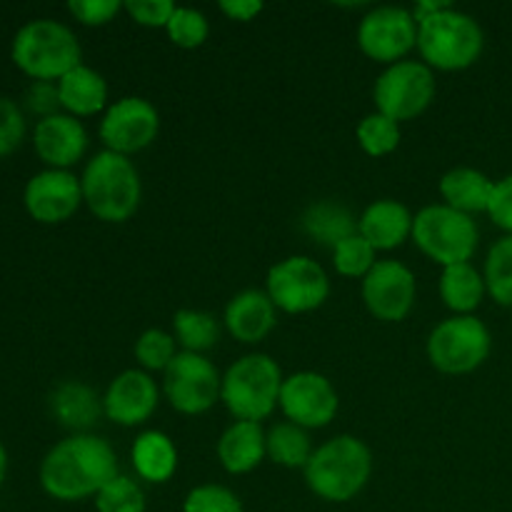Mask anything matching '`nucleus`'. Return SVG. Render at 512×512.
Returning a JSON list of instances; mask_svg holds the SVG:
<instances>
[{
  "label": "nucleus",
  "mask_w": 512,
  "mask_h": 512,
  "mask_svg": "<svg viewBox=\"0 0 512 512\" xmlns=\"http://www.w3.org/2000/svg\"><path fill=\"white\" fill-rule=\"evenodd\" d=\"M488 215L498 228L508 230L512 235V175L503 178L500 183H495V193L493 200H490Z\"/></svg>",
  "instance_id": "41"
},
{
  "label": "nucleus",
  "mask_w": 512,
  "mask_h": 512,
  "mask_svg": "<svg viewBox=\"0 0 512 512\" xmlns=\"http://www.w3.org/2000/svg\"><path fill=\"white\" fill-rule=\"evenodd\" d=\"M485 278L470 263L443 268L440 275V298L455 315H473L485 298Z\"/></svg>",
  "instance_id": "27"
},
{
  "label": "nucleus",
  "mask_w": 512,
  "mask_h": 512,
  "mask_svg": "<svg viewBox=\"0 0 512 512\" xmlns=\"http://www.w3.org/2000/svg\"><path fill=\"white\" fill-rule=\"evenodd\" d=\"M123 8L128 10L130 18L138 25H145V28H168L178 5H173L170 0H128V3H123Z\"/></svg>",
  "instance_id": "38"
},
{
  "label": "nucleus",
  "mask_w": 512,
  "mask_h": 512,
  "mask_svg": "<svg viewBox=\"0 0 512 512\" xmlns=\"http://www.w3.org/2000/svg\"><path fill=\"white\" fill-rule=\"evenodd\" d=\"M183 512H243L238 495L225 485H198L188 493Z\"/></svg>",
  "instance_id": "36"
},
{
  "label": "nucleus",
  "mask_w": 512,
  "mask_h": 512,
  "mask_svg": "<svg viewBox=\"0 0 512 512\" xmlns=\"http://www.w3.org/2000/svg\"><path fill=\"white\" fill-rule=\"evenodd\" d=\"M268 455V433L260 423L235 420L218 440V460L230 475L253 473Z\"/></svg>",
  "instance_id": "21"
},
{
  "label": "nucleus",
  "mask_w": 512,
  "mask_h": 512,
  "mask_svg": "<svg viewBox=\"0 0 512 512\" xmlns=\"http://www.w3.org/2000/svg\"><path fill=\"white\" fill-rule=\"evenodd\" d=\"M305 233L320 243L323 248L335 250L343 240L353 238L358 233V220L345 205L333 203V200H320L313 203L300 218Z\"/></svg>",
  "instance_id": "26"
},
{
  "label": "nucleus",
  "mask_w": 512,
  "mask_h": 512,
  "mask_svg": "<svg viewBox=\"0 0 512 512\" xmlns=\"http://www.w3.org/2000/svg\"><path fill=\"white\" fill-rule=\"evenodd\" d=\"M25 105H28L30 113L40 115V120L50 118V115H58V108H60L58 83H43V80H35V83L28 88V93H25Z\"/></svg>",
  "instance_id": "40"
},
{
  "label": "nucleus",
  "mask_w": 512,
  "mask_h": 512,
  "mask_svg": "<svg viewBox=\"0 0 512 512\" xmlns=\"http://www.w3.org/2000/svg\"><path fill=\"white\" fill-rule=\"evenodd\" d=\"M265 293L278 310L300 315L318 310L328 300L330 280L318 260L308 255H290L270 268Z\"/></svg>",
  "instance_id": "10"
},
{
  "label": "nucleus",
  "mask_w": 512,
  "mask_h": 512,
  "mask_svg": "<svg viewBox=\"0 0 512 512\" xmlns=\"http://www.w3.org/2000/svg\"><path fill=\"white\" fill-rule=\"evenodd\" d=\"M308 430L295 423H278L268 433V458L283 468H303L313 455Z\"/></svg>",
  "instance_id": "29"
},
{
  "label": "nucleus",
  "mask_w": 512,
  "mask_h": 512,
  "mask_svg": "<svg viewBox=\"0 0 512 512\" xmlns=\"http://www.w3.org/2000/svg\"><path fill=\"white\" fill-rule=\"evenodd\" d=\"M283 380V370L270 355L250 353L225 370L220 400L235 420L260 423L280 405Z\"/></svg>",
  "instance_id": "6"
},
{
  "label": "nucleus",
  "mask_w": 512,
  "mask_h": 512,
  "mask_svg": "<svg viewBox=\"0 0 512 512\" xmlns=\"http://www.w3.org/2000/svg\"><path fill=\"white\" fill-rule=\"evenodd\" d=\"M118 478V458L108 440L90 433H75L60 440L40 463V485L63 503L95 498Z\"/></svg>",
  "instance_id": "1"
},
{
  "label": "nucleus",
  "mask_w": 512,
  "mask_h": 512,
  "mask_svg": "<svg viewBox=\"0 0 512 512\" xmlns=\"http://www.w3.org/2000/svg\"><path fill=\"white\" fill-rule=\"evenodd\" d=\"M358 143L373 158L390 155L400 145V123L383 113H370L358 125Z\"/></svg>",
  "instance_id": "32"
},
{
  "label": "nucleus",
  "mask_w": 512,
  "mask_h": 512,
  "mask_svg": "<svg viewBox=\"0 0 512 512\" xmlns=\"http://www.w3.org/2000/svg\"><path fill=\"white\" fill-rule=\"evenodd\" d=\"M278 308L265 290H243L225 308V328L235 340L255 345L270 335L278 320Z\"/></svg>",
  "instance_id": "19"
},
{
  "label": "nucleus",
  "mask_w": 512,
  "mask_h": 512,
  "mask_svg": "<svg viewBox=\"0 0 512 512\" xmlns=\"http://www.w3.org/2000/svg\"><path fill=\"white\" fill-rule=\"evenodd\" d=\"M50 408H53L55 420L70 430H88L98 423L103 413V398H98L93 388L85 383H63L50 398Z\"/></svg>",
  "instance_id": "25"
},
{
  "label": "nucleus",
  "mask_w": 512,
  "mask_h": 512,
  "mask_svg": "<svg viewBox=\"0 0 512 512\" xmlns=\"http://www.w3.org/2000/svg\"><path fill=\"white\" fill-rule=\"evenodd\" d=\"M83 203L103 223H125L138 210L143 198L138 168L125 155L103 153L93 155L80 175Z\"/></svg>",
  "instance_id": "4"
},
{
  "label": "nucleus",
  "mask_w": 512,
  "mask_h": 512,
  "mask_svg": "<svg viewBox=\"0 0 512 512\" xmlns=\"http://www.w3.org/2000/svg\"><path fill=\"white\" fill-rule=\"evenodd\" d=\"M100 140L105 150L118 155H133L153 145L160 133V115L150 100L128 95L105 110L100 120Z\"/></svg>",
  "instance_id": "13"
},
{
  "label": "nucleus",
  "mask_w": 512,
  "mask_h": 512,
  "mask_svg": "<svg viewBox=\"0 0 512 512\" xmlns=\"http://www.w3.org/2000/svg\"><path fill=\"white\" fill-rule=\"evenodd\" d=\"M493 193V180L475 168H453L440 178V195H443L445 205L470 215V218L473 213H488Z\"/></svg>",
  "instance_id": "23"
},
{
  "label": "nucleus",
  "mask_w": 512,
  "mask_h": 512,
  "mask_svg": "<svg viewBox=\"0 0 512 512\" xmlns=\"http://www.w3.org/2000/svg\"><path fill=\"white\" fill-rule=\"evenodd\" d=\"M133 468L145 483H168L178 470V448L160 430H145L130 448Z\"/></svg>",
  "instance_id": "24"
},
{
  "label": "nucleus",
  "mask_w": 512,
  "mask_h": 512,
  "mask_svg": "<svg viewBox=\"0 0 512 512\" xmlns=\"http://www.w3.org/2000/svg\"><path fill=\"white\" fill-rule=\"evenodd\" d=\"M483 278L495 303L512 308V235H505L490 248Z\"/></svg>",
  "instance_id": "30"
},
{
  "label": "nucleus",
  "mask_w": 512,
  "mask_h": 512,
  "mask_svg": "<svg viewBox=\"0 0 512 512\" xmlns=\"http://www.w3.org/2000/svg\"><path fill=\"white\" fill-rule=\"evenodd\" d=\"M433 68L418 60H400L388 65L375 80L373 100L378 113L388 115L395 123L413 120L430 108L435 98Z\"/></svg>",
  "instance_id": "9"
},
{
  "label": "nucleus",
  "mask_w": 512,
  "mask_h": 512,
  "mask_svg": "<svg viewBox=\"0 0 512 512\" xmlns=\"http://www.w3.org/2000/svg\"><path fill=\"white\" fill-rule=\"evenodd\" d=\"M220 10H223L230 20L248 23L255 15H260L263 3H258V0H223V3H220Z\"/></svg>",
  "instance_id": "42"
},
{
  "label": "nucleus",
  "mask_w": 512,
  "mask_h": 512,
  "mask_svg": "<svg viewBox=\"0 0 512 512\" xmlns=\"http://www.w3.org/2000/svg\"><path fill=\"white\" fill-rule=\"evenodd\" d=\"M175 355H178V340L160 328L145 330L135 340V360L145 373H165Z\"/></svg>",
  "instance_id": "31"
},
{
  "label": "nucleus",
  "mask_w": 512,
  "mask_h": 512,
  "mask_svg": "<svg viewBox=\"0 0 512 512\" xmlns=\"http://www.w3.org/2000/svg\"><path fill=\"white\" fill-rule=\"evenodd\" d=\"M358 45L370 60L395 65L418 48V20L400 5L373 8L358 25Z\"/></svg>",
  "instance_id": "12"
},
{
  "label": "nucleus",
  "mask_w": 512,
  "mask_h": 512,
  "mask_svg": "<svg viewBox=\"0 0 512 512\" xmlns=\"http://www.w3.org/2000/svg\"><path fill=\"white\" fill-rule=\"evenodd\" d=\"M5 473H8V453H5L3 443H0V483L5 480Z\"/></svg>",
  "instance_id": "43"
},
{
  "label": "nucleus",
  "mask_w": 512,
  "mask_h": 512,
  "mask_svg": "<svg viewBox=\"0 0 512 512\" xmlns=\"http://www.w3.org/2000/svg\"><path fill=\"white\" fill-rule=\"evenodd\" d=\"M375 255H378V250L363 235L355 233L353 238L343 240L333 250V265L343 278H365L375 268V263H378Z\"/></svg>",
  "instance_id": "33"
},
{
  "label": "nucleus",
  "mask_w": 512,
  "mask_h": 512,
  "mask_svg": "<svg viewBox=\"0 0 512 512\" xmlns=\"http://www.w3.org/2000/svg\"><path fill=\"white\" fill-rule=\"evenodd\" d=\"M418 280L408 265L398 260H378L363 278V300L370 313L383 323H400L413 310Z\"/></svg>",
  "instance_id": "15"
},
{
  "label": "nucleus",
  "mask_w": 512,
  "mask_h": 512,
  "mask_svg": "<svg viewBox=\"0 0 512 512\" xmlns=\"http://www.w3.org/2000/svg\"><path fill=\"white\" fill-rule=\"evenodd\" d=\"M415 215L398 200H375L358 218V233L375 250H395L413 238Z\"/></svg>",
  "instance_id": "20"
},
{
  "label": "nucleus",
  "mask_w": 512,
  "mask_h": 512,
  "mask_svg": "<svg viewBox=\"0 0 512 512\" xmlns=\"http://www.w3.org/2000/svg\"><path fill=\"white\" fill-rule=\"evenodd\" d=\"M68 10L78 23L95 28V25H108L123 10V3L120 0H70Z\"/></svg>",
  "instance_id": "39"
},
{
  "label": "nucleus",
  "mask_w": 512,
  "mask_h": 512,
  "mask_svg": "<svg viewBox=\"0 0 512 512\" xmlns=\"http://www.w3.org/2000/svg\"><path fill=\"white\" fill-rule=\"evenodd\" d=\"M158 408V385L145 370H123L103 395V413L110 423L135 428L150 420Z\"/></svg>",
  "instance_id": "17"
},
{
  "label": "nucleus",
  "mask_w": 512,
  "mask_h": 512,
  "mask_svg": "<svg viewBox=\"0 0 512 512\" xmlns=\"http://www.w3.org/2000/svg\"><path fill=\"white\" fill-rule=\"evenodd\" d=\"M413 240L433 263L458 265L470 263L478 250L480 230L470 215L450 205H428L413 220Z\"/></svg>",
  "instance_id": "7"
},
{
  "label": "nucleus",
  "mask_w": 512,
  "mask_h": 512,
  "mask_svg": "<svg viewBox=\"0 0 512 512\" xmlns=\"http://www.w3.org/2000/svg\"><path fill=\"white\" fill-rule=\"evenodd\" d=\"M33 145L38 158L55 170H68L88 150V130L68 113L38 120L33 130Z\"/></svg>",
  "instance_id": "18"
},
{
  "label": "nucleus",
  "mask_w": 512,
  "mask_h": 512,
  "mask_svg": "<svg viewBox=\"0 0 512 512\" xmlns=\"http://www.w3.org/2000/svg\"><path fill=\"white\" fill-rule=\"evenodd\" d=\"M413 15L418 20V50L428 68L465 70L483 53L485 35L473 15L448 3H418Z\"/></svg>",
  "instance_id": "2"
},
{
  "label": "nucleus",
  "mask_w": 512,
  "mask_h": 512,
  "mask_svg": "<svg viewBox=\"0 0 512 512\" xmlns=\"http://www.w3.org/2000/svg\"><path fill=\"white\" fill-rule=\"evenodd\" d=\"M10 55L13 63L33 80L58 83L63 75L78 68L83 50L68 25L53 18H38L15 33Z\"/></svg>",
  "instance_id": "5"
},
{
  "label": "nucleus",
  "mask_w": 512,
  "mask_h": 512,
  "mask_svg": "<svg viewBox=\"0 0 512 512\" xmlns=\"http://www.w3.org/2000/svg\"><path fill=\"white\" fill-rule=\"evenodd\" d=\"M60 108L68 110L73 118H88L100 113L108 103V83L98 70L80 63L68 75L58 80Z\"/></svg>",
  "instance_id": "22"
},
{
  "label": "nucleus",
  "mask_w": 512,
  "mask_h": 512,
  "mask_svg": "<svg viewBox=\"0 0 512 512\" xmlns=\"http://www.w3.org/2000/svg\"><path fill=\"white\" fill-rule=\"evenodd\" d=\"M338 408V390L325 375L303 370V373H293L283 380L280 410L285 413L288 423L300 425L305 430L325 428L335 420Z\"/></svg>",
  "instance_id": "14"
},
{
  "label": "nucleus",
  "mask_w": 512,
  "mask_h": 512,
  "mask_svg": "<svg viewBox=\"0 0 512 512\" xmlns=\"http://www.w3.org/2000/svg\"><path fill=\"white\" fill-rule=\"evenodd\" d=\"M23 200L30 218L45 225H58L78 213L83 203V188L80 178H75L70 170L48 168L28 180Z\"/></svg>",
  "instance_id": "16"
},
{
  "label": "nucleus",
  "mask_w": 512,
  "mask_h": 512,
  "mask_svg": "<svg viewBox=\"0 0 512 512\" xmlns=\"http://www.w3.org/2000/svg\"><path fill=\"white\" fill-rule=\"evenodd\" d=\"M25 138V115L15 100L0 95V158L13 153Z\"/></svg>",
  "instance_id": "37"
},
{
  "label": "nucleus",
  "mask_w": 512,
  "mask_h": 512,
  "mask_svg": "<svg viewBox=\"0 0 512 512\" xmlns=\"http://www.w3.org/2000/svg\"><path fill=\"white\" fill-rule=\"evenodd\" d=\"M493 338L475 315H453L435 325L428 338V358L445 375H465L488 360Z\"/></svg>",
  "instance_id": "8"
},
{
  "label": "nucleus",
  "mask_w": 512,
  "mask_h": 512,
  "mask_svg": "<svg viewBox=\"0 0 512 512\" xmlns=\"http://www.w3.org/2000/svg\"><path fill=\"white\" fill-rule=\"evenodd\" d=\"M373 453L355 435H338L320 445L305 465V483L328 503H348L368 485Z\"/></svg>",
  "instance_id": "3"
},
{
  "label": "nucleus",
  "mask_w": 512,
  "mask_h": 512,
  "mask_svg": "<svg viewBox=\"0 0 512 512\" xmlns=\"http://www.w3.org/2000/svg\"><path fill=\"white\" fill-rule=\"evenodd\" d=\"M173 335L183 353H198L213 348L220 340V325L213 313L205 310H178L173 318Z\"/></svg>",
  "instance_id": "28"
},
{
  "label": "nucleus",
  "mask_w": 512,
  "mask_h": 512,
  "mask_svg": "<svg viewBox=\"0 0 512 512\" xmlns=\"http://www.w3.org/2000/svg\"><path fill=\"white\" fill-rule=\"evenodd\" d=\"M163 390L178 413L200 415L220 400L223 375L205 355L178 353L163 373Z\"/></svg>",
  "instance_id": "11"
},
{
  "label": "nucleus",
  "mask_w": 512,
  "mask_h": 512,
  "mask_svg": "<svg viewBox=\"0 0 512 512\" xmlns=\"http://www.w3.org/2000/svg\"><path fill=\"white\" fill-rule=\"evenodd\" d=\"M165 33H168V38L173 40L178 48L193 50V48H200V45L208 40L210 25H208V18H205L200 10L175 8V13H173V18H170Z\"/></svg>",
  "instance_id": "35"
},
{
  "label": "nucleus",
  "mask_w": 512,
  "mask_h": 512,
  "mask_svg": "<svg viewBox=\"0 0 512 512\" xmlns=\"http://www.w3.org/2000/svg\"><path fill=\"white\" fill-rule=\"evenodd\" d=\"M98 512H145V493L133 478L118 475L95 495Z\"/></svg>",
  "instance_id": "34"
}]
</instances>
